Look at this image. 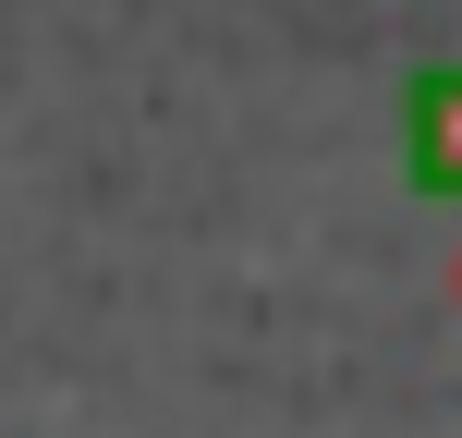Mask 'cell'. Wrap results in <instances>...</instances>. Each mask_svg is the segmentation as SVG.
<instances>
[{
  "label": "cell",
  "instance_id": "6da1fadb",
  "mask_svg": "<svg viewBox=\"0 0 462 438\" xmlns=\"http://www.w3.org/2000/svg\"><path fill=\"white\" fill-rule=\"evenodd\" d=\"M402 171H414V195L462 208V61L402 86Z\"/></svg>",
  "mask_w": 462,
  "mask_h": 438
},
{
  "label": "cell",
  "instance_id": "7a4b0ae2",
  "mask_svg": "<svg viewBox=\"0 0 462 438\" xmlns=\"http://www.w3.org/2000/svg\"><path fill=\"white\" fill-rule=\"evenodd\" d=\"M450 317H462V244H450Z\"/></svg>",
  "mask_w": 462,
  "mask_h": 438
}]
</instances>
